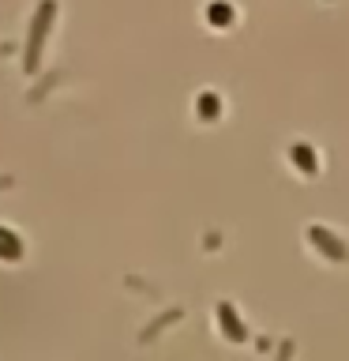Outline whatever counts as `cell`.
Segmentation results:
<instances>
[{
    "label": "cell",
    "mask_w": 349,
    "mask_h": 361,
    "mask_svg": "<svg viewBox=\"0 0 349 361\" xmlns=\"http://www.w3.org/2000/svg\"><path fill=\"white\" fill-rule=\"evenodd\" d=\"M53 19H56V4L53 0H45V4L38 8V16H34V23H30V38H27V72H34L38 68V56H42V45H45V38H49V27H53Z\"/></svg>",
    "instance_id": "6da1fadb"
},
{
    "label": "cell",
    "mask_w": 349,
    "mask_h": 361,
    "mask_svg": "<svg viewBox=\"0 0 349 361\" xmlns=\"http://www.w3.org/2000/svg\"><path fill=\"white\" fill-rule=\"evenodd\" d=\"M293 162L304 166V173H315V158H312V147H308V143H297V147H293Z\"/></svg>",
    "instance_id": "7a4b0ae2"
},
{
    "label": "cell",
    "mask_w": 349,
    "mask_h": 361,
    "mask_svg": "<svg viewBox=\"0 0 349 361\" xmlns=\"http://www.w3.org/2000/svg\"><path fill=\"white\" fill-rule=\"evenodd\" d=\"M218 109H222L218 94H203V98H199V117H203V121H214V117H218Z\"/></svg>",
    "instance_id": "3957f363"
},
{
    "label": "cell",
    "mask_w": 349,
    "mask_h": 361,
    "mask_svg": "<svg viewBox=\"0 0 349 361\" xmlns=\"http://www.w3.org/2000/svg\"><path fill=\"white\" fill-rule=\"evenodd\" d=\"M207 19H210V23H218V27H225V23L233 19V11L225 8V4H214V8H207Z\"/></svg>",
    "instance_id": "277c9868"
}]
</instances>
